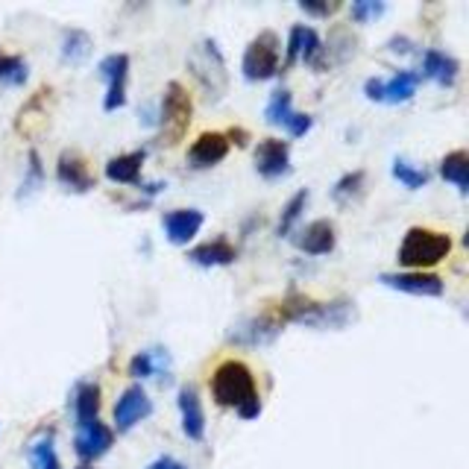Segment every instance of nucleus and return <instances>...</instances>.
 <instances>
[{
	"instance_id": "f257e3e1",
	"label": "nucleus",
	"mask_w": 469,
	"mask_h": 469,
	"mask_svg": "<svg viewBox=\"0 0 469 469\" xmlns=\"http://www.w3.org/2000/svg\"><path fill=\"white\" fill-rule=\"evenodd\" d=\"M211 396L220 408H234L241 420H255L261 414V396L255 387V376L243 361L226 358L215 367L208 378Z\"/></svg>"
},
{
	"instance_id": "f03ea898",
	"label": "nucleus",
	"mask_w": 469,
	"mask_h": 469,
	"mask_svg": "<svg viewBox=\"0 0 469 469\" xmlns=\"http://www.w3.org/2000/svg\"><path fill=\"white\" fill-rule=\"evenodd\" d=\"M355 303L352 299H332V303H317L305 294H290L279 303L276 317L279 323H296V326H311V329H343L346 323L355 317Z\"/></svg>"
},
{
	"instance_id": "7ed1b4c3",
	"label": "nucleus",
	"mask_w": 469,
	"mask_h": 469,
	"mask_svg": "<svg viewBox=\"0 0 469 469\" xmlns=\"http://www.w3.org/2000/svg\"><path fill=\"white\" fill-rule=\"evenodd\" d=\"M188 71H191L194 83L199 85V92L206 94L208 103H217V100L226 97L229 92V71H226V59L217 48L215 39H203L197 41L191 53H188Z\"/></svg>"
},
{
	"instance_id": "20e7f679",
	"label": "nucleus",
	"mask_w": 469,
	"mask_h": 469,
	"mask_svg": "<svg viewBox=\"0 0 469 469\" xmlns=\"http://www.w3.org/2000/svg\"><path fill=\"white\" fill-rule=\"evenodd\" d=\"M449 252H452V238L446 232L414 226L405 232V238H402L396 261L402 267H408V270L429 273L431 267H438Z\"/></svg>"
},
{
	"instance_id": "39448f33",
	"label": "nucleus",
	"mask_w": 469,
	"mask_h": 469,
	"mask_svg": "<svg viewBox=\"0 0 469 469\" xmlns=\"http://www.w3.org/2000/svg\"><path fill=\"white\" fill-rule=\"evenodd\" d=\"M191 115H194V100L188 94V88L171 80L162 94V109H159V144L176 147L185 138L188 127H191Z\"/></svg>"
},
{
	"instance_id": "423d86ee",
	"label": "nucleus",
	"mask_w": 469,
	"mask_h": 469,
	"mask_svg": "<svg viewBox=\"0 0 469 469\" xmlns=\"http://www.w3.org/2000/svg\"><path fill=\"white\" fill-rule=\"evenodd\" d=\"M279 59H282V39L273 30H261L247 50H243L241 71L247 83H267L279 74Z\"/></svg>"
},
{
	"instance_id": "0eeeda50",
	"label": "nucleus",
	"mask_w": 469,
	"mask_h": 469,
	"mask_svg": "<svg viewBox=\"0 0 469 469\" xmlns=\"http://www.w3.org/2000/svg\"><path fill=\"white\" fill-rule=\"evenodd\" d=\"M264 118L270 127H282L290 138H303L311 132V127H314V118L294 109V97H290L288 88L273 92L270 103H267V109H264Z\"/></svg>"
},
{
	"instance_id": "6e6552de",
	"label": "nucleus",
	"mask_w": 469,
	"mask_h": 469,
	"mask_svg": "<svg viewBox=\"0 0 469 469\" xmlns=\"http://www.w3.org/2000/svg\"><path fill=\"white\" fill-rule=\"evenodd\" d=\"M100 76L106 80L103 111H118L127 106V80H129V56L127 53H109L97 65Z\"/></svg>"
},
{
	"instance_id": "1a4fd4ad",
	"label": "nucleus",
	"mask_w": 469,
	"mask_h": 469,
	"mask_svg": "<svg viewBox=\"0 0 469 469\" xmlns=\"http://www.w3.org/2000/svg\"><path fill=\"white\" fill-rule=\"evenodd\" d=\"M150 414H153V402L147 396V390H144L141 385H129L115 402V429H118V434L132 431L141 420H147Z\"/></svg>"
},
{
	"instance_id": "9d476101",
	"label": "nucleus",
	"mask_w": 469,
	"mask_h": 469,
	"mask_svg": "<svg viewBox=\"0 0 469 469\" xmlns=\"http://www.w3.org/2000/svg\"><path fill=\"white\" fill-rule=\"evenodd\" d=\"M56 180L74 194H88L97 185L92 167H88V159L76 150L59 153V159H56Z\"/></svg>"
},
{
	"instance_id": "9b49d317",
	"label": "nucleus",
	"mask_w": 469,
	"mask_h": 469,
	"mask_svg": "<svg viewBox=\"0 0 469 469\" xmlns=\"http://www.w3.org/2000/svg\"><path fill=\"white\" fill-rule=\"evenodd\" d=\"M111 446H115V431H111L106 422H88V426L76 429V438H74V452L80 457L83 464H94L100 461Z\"/></svg>"
},
{
	"instance_id": "f8f14e48",
	"label": "nucleus",
	"mask_w": 469,
	"mask_h": 469,
	"mask_svg": "<svg viewBox=\"0 0 469 469\" xmlns=\"http://www.w3.org/2000/svg\"><path fill=\"white\" fill-rule=\"evenodd\" d=\"M282 332V323L276 314H259V317H247L241 323H234L229 332V343L238 346H267L279 338Z\"/></svg>"
},
{
	"instance_id": "ddd939ff",
	"label": "nucleus",
	"mask_w": 469,
	"mask_h": 469,
	"mask_svg": "<svg viewBox=\"0 0 469 469\" xmlns=\"http://www.w3.org/2000/svg\"><path fill=\"white\" fill-rule=\"evenodd\" d=\"M378 282L385 288L399 290V294H411V296H443V290H446V282L438 273H420V270L382 273Z\"/></svg>"
},
{
	"instance_id": "4468645a",
	"label": "nucleus",
	"mask_w": 469,
	"mask_h": 469,
	"mask_svg": "<svg viewBox=\"0 0 469 469\" xmlns=\"http://www.w3.org/2000/svg\"><path fill=\"white\" fill-rule=\"evenodd\" d=\"M255 171L264 180H282L290 173V147L282 138H264L259 147H255Z\"/></svg>"
},
{
	"instance_id": "2eb2a0df",
	"label": "nucleus",
	"mask_w": 469,
	"mask_h": 469,
	"mask_svg": "<svg viewBox=\"0 0 469 469\" xmlns=\"http://www.w3.org/2000/svg\"><path fill=\"white\" fill-rule=\"evenodd\" d=\"M180 417H182V434L188 440L199 443L206 438V411H203V399H199V390L194 385H182L180 387Z\"/></svg>"
},
{
	"instance_id": "dca6fc26",
	"label": "nucleus",
	"mask_w": 469,
	"mask_h": 469,
	"mask_svg": "<svg viewBox=\"0 0 469 469\" xmlns=\"http://www.w3.org/2000/svg\"><path fill=\"white\" fill-rule=\"evenodd\" d=\"M203 211L199 208H173L162 217V226L167 241L176 243V247H185L188 241H194V234L203 229Z\"/></svg>"
},
{
	"instance_id": "f3484780",
	"label": "nucleus",
	"mask_w": 469,
	"mask_h": 469,
	"mask_svg": "<svg viewBox=\"0 0 469 469\" xmlns=\"http://www.w3.org/2000/svg\"><path fill=\"white\" fill-rule=\"evenodd\" d=\"M229 138L223 132H203L191 147H188V162L197 171H206V167H215L229 155Z\"/></svg>"
},
{
	"instance_id": "a211bd4d",
	"label": "nucleus",
	"mask_w": 469,
	"mask_h": 469,
	"mask_svg": "<svg viewBox=\"0 0 469 469\" xmlns=\"http://www.w3.org/2000/svg\"><path fill=\"white\" fill-rule=\"evenodd\" d=\"M334 243H338V232H334V223L326 217L311 220L296 238V247L308 255H329L334 250Z\"/></svg>"
},
{
	"instance_id": "6ab92c4d",
	"label": "nucleus",
	"mask_w": 469,
	"mask_h": 469,
	"mask_svg": "<svg viewBox=\"0 0 469 469\" xmlns=\"http://www.w3.org/2000/svg\"><path fill=\"white\" fill-rule=\"evenodd\" d=\"M188 261H194L199 267H229L238 261V250L226 238H215L188 250Z\"/></svg>"
},
{
	"instance_id": "aec40b11",
	"label": "nucleus",
	"mask_w": 469,
	"mask_h": 469,
	"mask_svg": "<svg viewBox=\"0 0 469 469\" xmlns=\"http://www.w3.org/2000/svg\"><path fill=\"white\" fill-rule=\"evenodd\" d=\"M457 71H461V65H457L455 56L443 53V50H426L422 53V74L420 76H426V80H434L438 85L449 88L457 80Z\"/></svg>"
},
{
	"instance_id": "412c9836",
	"label": "nucleus",
	"mask_w": 469,
	"mask_h": 469,
	"mask_svg": "<svg viewBox=\"0 0 469 469\" xmlns=\"http://www.w3.org/2000/svg\"><path fill=\"white\" fill-rule=\"evenodd\" d=\"M144 159H147V150H132L124 155H115V159L106 162V180L115 185H138Z\"/></svg>"
},
{
	"instance_id": "4be33fe9",
	"label": "nucleus",
	"mask_w": 469,
	"mask_h": 469,
	"mask_svg": "<svg viewBox=\"0 0 469 469\" xmlns=\"http://www.w3.org/2000/svg\"><path fill=\"white\" fill-rule=\"evenodd\" d=\"M74 420L76 429L100 420V387L94 382H80L74 387Z\"/></svg>"
},
{
	"instance_id": "5701e85b",
	"label": "nucleus",
	"mask_w": 469,
	"mask_h": 469,
	"mask_svg": "<svg viewBox=\"0 0 469 469\" xmlns=\"http://www.w3.org/2000/svg\"><path fill=\"white\" fill-rule=\"evenodd\" d=\"M440 176L446 182H452L457 191H469V153L466 150H452L443 155L440 162Z\"/></svg>"
},
{
	"instance_id": "b1692460",
	"label": "nucleus",
	"mask_w": 469,
	"mask_h": 469,
	"mask_svg": "<svg viewBox=\"0 0 469 469\" xmlns=\"http://www.w3.org/2000/svg\"><path fill=\"white\" fill-rule=\"evenodd\" d=\"M420 80L422 76L414 71H396L390 80H385V103H405L414 97Z\"/></svg>"
},
{
	"instance_id": "393cba45",
	"label": "nucleus",
	"mask_w": 469,
	"mask_h": 469,
	"mask_svg": "<svg viewBox=\"0 0 469 469\" xmlns=\"http://www.w3.org/2000/svg\"><path fill=\"white\" fill-rule=\"evenodd\" d=\"M92 48H94V41L85 30H65L62 32V59L65 62H71V65L85 62Z\"/></svg>"
},
{
	"instance_id": "a878e982",
	"label": "nucleus",
	"mask_w": 469,
	"mask_h": 469,
	"mask_svg": "<svg viewBox=\"0 0 469 469\" xmlns=\"http://www.w3.org/2000/svg\"><path fill=\"white\" fill-rule=\"evenodd\" d=\"M27 80H30V68H27L24 56L0 50V85L21 88Z\"/></svg>"
},
{
	"instance_id": "bb28decb",
	"label": "nucleus",
	"mask_w": 469,
	"mask_h": 469,
	"mask_svg": "<svg viewBox=\"0 0 469 469\" xmlns=\"http://www.w3.org/2000/svg\"><path fill=\"white\" fill-rule=\"evenodd\" d=\"M30 466L32 469H62L59 455H56L53 434H41L39 440L30 443Z\"/></svg>"
},
{
	"instance_id": "cd10ccee",
	"label": "nucleus",
	"mask_w": 469,
	"mask_h": 469,
	"mask_svg": "<svg viewBox=\"0 0 469 469\" xmlns=\"http://www.w3.org/2000/svg\"><path fill=\"white\" fill-rule=\"evenodd\" d=\"M305 206H308V191H296L294 197L288 199V206L282 208V217H279V226H276V234H279V238H288V234L294 232L296 220L303 217Z\"/></svg>"
},
{
	"instance_id": "c85d7f7f",
	"label": "nucleus",
	"mask_w": 469,
	"mask_h": 469,
	"mask_svg": "<svg viewBox=\"0 0 469 469\" xmlns=\"http://www.w3.org/2000/svg\"><path fill=\"white\" fill-rule=\"evenodd\" d=\"M390 171H394V180H399L405 188H411V191H420V188L429 185V173L422 171V167H414L408 159H396Z\"/></svg>"
},
{
	"instance_id": "c756f323",
	"label": "nucleus",
	"mask_w": 469,
	"mask_h": 469,
	"mask_svg": "<svg viewBox=\"0 0 469 469\" xmlns=\"http://www.w3.org/2000/svg\"><path fill=\"white\" fill-rule=\"evenodd\" d=\"M364 180H367V173H364V171H352V173L341 176V180L334 182V188H332V197L338 199V203H350L352 197H358V194H361Z\"/></svg>"
},
{
	"instance_id": "7c9ffc66",
	"label": "nucleus",
	"mask_w": 469,
	"mask_h": 469,
	"mask_svg": "<svg viewBox=\"0 0 469 469\" xmlns=\"http://www.w3.org/2000/svg\"><path fill=\"white\" fill-rule=\"evenodd\" d=\"M27 176H24V182H21V191H18V197L24 199V197H30V194H36L39 188H41V182H44V167H41V155L36 153V150H30V155H27Z\"/></svg>"
},
{
	"instance_id": "2f4dec72",
	"label": "nucleus",
	"mask_w": 469,
	"mask_h": 469,
	"mask_svg": "<svg viewBox=\"0 0 469 469\" xmlns=\"http://www.w3.org/2000/svg\"><path fill=\"white\" fill-rule=\"evenodd\" d=\"M305 24H296V27H290L288 32V48H285V65L282 68H290V65H296L299 62V53H303V44H305Z\"/></svg>"
},
{
	"instance_id": "473e14b6",
	"label": "nucleus",
	"mask_w": 469,
	"mask_h": 469,
	"mask_svg": "<svg viewBox=\"0 0 469 469\" xmlns=\"http://www.w3.org/2000/svg\"><path fill=\"white\" fill-rule=\"evenodd\" d=\"M385 4L382 0H355L352 4V21H358V24H367V21H373V18H378V15H385Z\"/></svg>"
},
{
	"instance_id": "72a5a7b5",
	"label": "nucleus",
	"mask_w": 469,
	"mask_h": 469,
	"mask_svg": "<svg viewBox=\"0 0 469 469\" xmlns=\"http://www.w3.org/2000/svg\"><path fill=\"white\" fill-rule=\"evenodd\" d=\"M155 370H159V367H155L153 352H138L136 358L129 361V376L132 378H150V376H155Z\"/></svg>"
},
{
	"instance_id": "f704fd0d",
	"label": "nucleus",
	"mask_w": 469,
	"mask_h": 469,
	"mask_svg": "<svg viewBox=\"0 0 469 469\" xmlns=\"http://www.w3.org/2000/svg\"><path fill=\"white\" fill-rule=\"evenodd\" d=\"M299 9H303V13L305 15H317V18H329V15H334V13H338V4H308V0H305V4H299Z\"/></svg>"
},
{
	"instance_id": "c9c22d12",
	"label": "nucleus",
	"mask_w": 469,
	"mask_h": 469,
	"mask_svg": "<svg viewBox=\"0 0 469 469\" xmlns=\"http://www.w3.org/2000/svg\"><path fill=\"white\" fill-rule=\"evenodd\" d=\"M364 94L370 97V100H378V103H385V80H367L364 83Z\"/></svg>"
},
{
	"instance_id": "e433bc0d",
	"label": "nucleus",
	"mask_w": 469,
	"mask_h": 469,
	"mask_svg": "<svg viewBox=\"0 0 469 469\" xmlns=\"http://www.w3.org/2000/svg\"><path fill=\"white\" fill-rule=\"evenodd\" d=\"M147 469H188V466L182 461H176V457H171V455H162V457H155Z\"/></svg>"
},
{
	"instance_id": "4c0bfd02",
	"label": "nucleus",
	"mask_w": 469,
	"mask_h": 469,
	"mask_svg": "<svg viewBox=\"0 0 469 469\" xmlns=\"http://www.w3.org/2000/svg\"><path fill=\"white\" fill-rule=\"evenodd\" d=\"M76 469H94L92 464H80V466H76Z\"/></svg>"
}]
</instances>
